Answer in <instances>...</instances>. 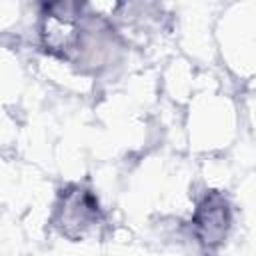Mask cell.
Listing matches in <instances>:
<instances>
[{"mask_svg": "<svg viewBox=\"0 0 256 256\" xmlns=\"http://www.w3.org/2000/svg\"><path fill=\"white\" fill-rule=\"evenodd\" d=\"M52 224L70 240H84L104 224V212L96 194L80 184H68L58 192Z\"/></svg>", "mask_w": 256, "mask_h": 256, "instance_id": "1", "label": "cell"}, {"mask_svg": "<svg viewBox=\"0 0 256 256\" xmlns=\"http://www.w3.org/2000/svg\"><path fill=\"white\" fill-rule=\"evenodd\" d=\"M232 224V210L226 200V196L218 190H210L202 196V200L196 204L194 216H192V228L194 236L200 242L204 250L218 248Z\"/></svg>", "mask_w": 256, "mask_h": 256, "instance_id": "2", "label": "cell"}]
</instances>
